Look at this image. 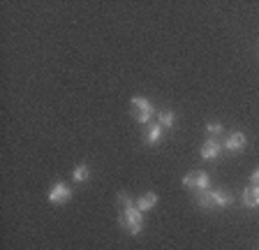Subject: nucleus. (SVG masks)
<instances>
[{
    "label": "nucleus",
    "mask_w": 259,
    "mask_h": 250,
    "mask_svg": "<svg viewBox=\"0 0 259 250\" xmlns=\"http://www.w3.org/2000/svg\"><path fill=\"white\" fill-rule=\"evenodd\" d=\"M250 181H252V185H259V167L254 169L252 174H250Z\"/></svg>",
    "instance_id": "nucleus-14"
},
{
    "label": "nucleus",
    "mask_w": 259,
    "mask_h": 250,
    "mask_svg": "<svg viewBox=\"0 0 259 250\" xmlns=\"http://www.w3.org/2000/svg\"><path fill=\"white\" fill-rule=\"evenodd\" d=\"M222 144L218 142V139H206L204 146H201V158L204 160H218L220 158V153H222Z\"/></svg>",
    "instance_id": "nucleus-7"
},
{
    "label": "nucleus",
    "mask_w": 259,
    "mask_h": 250,
    "mask_svg": "<svg viewBox=\"0 0 259 250\" xmlns=\"http://www.w3.org/2000/svg\"><path fill=\"white\" fill-rule=\"evenodd\" d=\"M157 123H160L164 130H167V128L171 130L174 123H176V114H174V111H169V109H164V111H160V114H157Z\"/></svg>",
    "instance_id": "nucleus-12"
},
{
    "label": "nucleus",
    "mask_w": 259,
    "mask_h": 250,
    "mask_svg": "<svg viewBox=\"0 0 259 250\" xmlns=\"http://www.w3.org/2000/svg\"><path fill=\"white\" fill-rule=\"evenodd\" d=\"M162 132H164V128H162L160 123H148L146 125V132H144V139L148 146H155V144L162 142Z\"/></svg>",
    "instance_id": "nucleus-8"
},
{
    "label": "nucleus",
    "mask_w": 259,
    "mask_h": 250,
    "mask_svg": "<svg viewBox=\"0 0 259 250\" xmlns=\"http://www.w3.org/2000/svg\"><path fill=\"white\" fill-rule=\"evenodd\" d=\"M47 199L51 201V204H67V201L72 199V188L67 183H63V181H58V183H54L49 188Z\"/></svg>",
    "instance_id": "nucleus-5"
},
{
    "label": "nucleus",
    "mask_w": 259,
    "mask_h": 250,
    "mask_svg": "<svg viewBox=\"0 0 259 250\" xmlns=\"http://www.w3.org/2000/svg\"><path fill=\"white\" fill-rule=\"evenodd\" d=\"M118 204H120V216H118V225L125 229L127 234L137 236L144 229V213L137 209V204L130 199V195L125 190L118 192Z\"/></svg>",
    "instance_id": "nucleus-1"
},
{
    "label": "nucleus",
    "mask_w": 259,
    "mask_h": 250,
    "mask_svg": "<svg viewBox=\"0 0 259 250\" xmlns=\"http://www.w3.org/2000/svg\"><path fill=\"white\" fill-rule=\"evenodd\" d=\"M72 179H74V183H86L91 179V167L88 164H76L72 169Z\"/></svg>",
    "instance_id": "nucleus-11"
},
{
    "label": "nucleus",
    "mask_w": 259,
    "mask_h": 250,
    "mask_svg": "<svg viewBox=\"0 0 259 250\" xmlns=\"http://www.w3.org/2000/svg\"><path fill=\"white\" fill-rule=\"evenodd\" d=\"M243 204L248 209H257L259 206V185H250L243 190Z\"/></svg>",
    "instance_id": "nucleus-10"
},
{
    "label": "nucleus",
    "mask_w": 259,
    "mask_h": 250,
    "mask_svg": "<svg viewBox=\"0 0 259 250\" xmlns=\"http://www.w3.org/2000/svg\"><path fill=\"white\" fill-rule=\"evenodd\" d=\"M222 132H225V128H222L220 123H208V125H206V135H210V139L220 137Z\"/></svg>",
    "instance_id": "nucleus-13"
},
{
    "label": "nucleus",
    "mask_w": 259,
    "mask_h": 250,
    "mask_svg": "<svg viewBox=\"0 0 259 250\" xmlns=\"http://www.w3.org/2000/svg\"><path fill=\"white\" fill-rule=\"evenodd\" d=\"M234 201V197L227 190H220V188H210L206 192H199L197 195V204L201 209H225Z\"/></svg>",
    "instance_id": "nucleus-2"
},
{
    "label": "nucleus",
    "mask_w": 259,
    "mask_h": 250,
    "mask_svg": "<svg viewBox=\"0 0 259 250\" xmlns=\"http://www.w3.org/2000/svg\"><path fill=\"white\" fill-rule=\"evenodd\" d=\"M135 204H137V209H139L141 213H148L151 209L157 206V195H155V192H146V195H141Z\"/></svg>",
    "instance_id": "nucleus-9"
},
{
    "label": "nucleus",
    "mask_w": 259,
    "mask_h": 250,
    "mask_svg": "<svg viewBox=\"0 0 259 250\" xmlns=\"http://www.w3.org/2000/svg\"><path fill=\"white\" fill-rule=\"evenodd\" d=\"M183 188L194 192H206L210 190V176L206 172H192V174L183 176Z\"/></svg>",
    "instance_id": "nucleus-4"
},
{
    "label": "nucleus",
    "mask_w": 259,
    "mask_h": 250,
    "mask_svg": "<svg viewBox=\"0 0 259 250\" xmlns=\"http://www.w3.org/2000/svg\"><path fill=\"white\" fill-rule=\"evenodd\" d=\"M225 151H229V153H238V151H243V148L248 146V139H245V135L243 132H232V135L225 139Z\"/></svg>",
    "instance_id": "nucleus-6"
},
{
    "label": "nucleus",
    "mask_w": 259,
    "mask_h": 250,
    "mask_svg": "<svg viewBox=\"0 0 259 250\" xmlns=\"http://www.w3.org/2000/svg\"><path fill=\"white\" fill-rule=\"evenodd\" d=\"M130 107H132V116H135L137 123L141 125H148L153 118V114H155V107H153L151 100L146 98H132L130 100Z\"/></svg>",
    "instance_id": "nucleus-3"
}]
</instances>
